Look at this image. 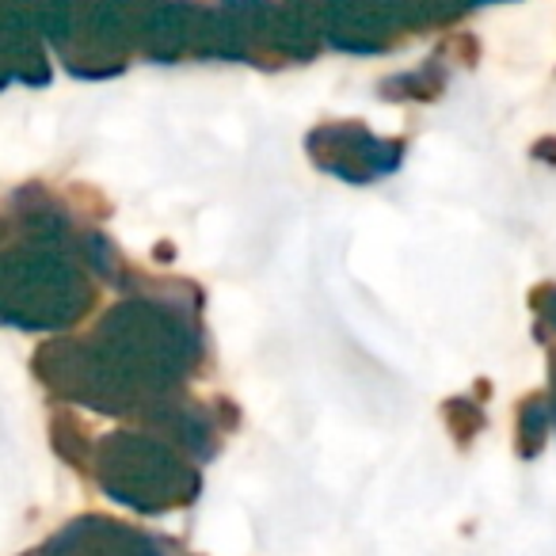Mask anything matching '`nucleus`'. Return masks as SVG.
I'll return each mask as SVG.
<instances>
[{"label": "nucleus", "mask_w": 556, "mask_h": 556, "mask_svg": "<svg viewBox=\"0 0 556 556\" xmlns=\"http://www.w3.org/2000/svg\"><path fill=\"white\" fill-rule=\"evenodd\" d=\"M77 237H27L4 248L0 309L16 328H70L96 305V287L80 270Z\"/></svg>", "instance_id": "f03ea898"}, {"label": "nucleus", "mask_w": 556, "mask_h": 556, "mask_svg": "<svg viewBox=\"0 0 556 556\" xmlns=\"http://www.w3.org/2000/svg\"><path fill=\"white\" fill-rule=\"evenodd\" d=\"M92 477L111 500L141 510V515H168L191 507L202 492V477L184 450L161 434L118 431L96 442Z\"/></svg>", "instance_id": "7ed1b4c3"}, {"label": "nucleus", "mask_w": 556, "mask_h": 556, "mask_svg": "<svg viewBox=\"0 0 556 556\" xmlns=\"http://www.w3.org/2000/svg\"><path fill=\"white\" fill-rule=\"evenodd\" d=\"M545 351H548V401H553V419H556V340Z\"/></svg>", "instance_id": "dca6fc26"}, {"label": "nucleus", "mask_w": 556, "mask_h": 556, "mask_svg": "<svg viewBox=\"0 0 556 556\" xmlns=\"http://www.w3.org/2000/svg\"><path fill=\"white\" fill-rule=\"evenodd\" d=\"M298 24L343 54H386L401 42L378 0H287Z\"/></svg>", "instance_id": "39448f33"}, {"label": "nucleus", "mask_w": 556, "mask_h": 556, "mask_svg": "<svg viewBox=\"0 0 556 556\" xmlns=\"http://www.w3.org/2000/svg\"><path fill=\"white\" fill-rule=\"evenodd\" d=\"M548 427H556L548 393L522 396V401L515 404V454L518 457H538L541 450H545Z\"/></svg>", "instance_id": "9d476101"}, {"label": "nucleus", "mask_w": 556, "mask_h": 556, "mask_svg": "<svg viewBox=\"0 0 556 556\" xmlns=\"http://www.w3.org/2000/svg\"><path fill=\"white\" fill-rule=\"evenodd\" d=\"M50 62H47V35L4 0V80L9 85H31L47 88L50 85Z\"/></svg>", "instance_id": "0eeeda50"}, {"label": "nucleus", "mask_w": 556, "mask_h": 556, "mask_svg": "<svg viewBox=\"0 0 556 556\" xmlns=\"http://www.w3.org/2000/svg\"><path fill=\"white\" fill-rule=\"evenodd\" d=\"M156 260L168 263L172 260V244H156Z\"/></svg>", "instance_id": "f3484780"}, {"label": "nucleus", "mask_w": 556, "mask_h": 556, "mask_svg": "<svg viewBox=\"0 0 556 556\" xmlns=\"http://www.w3.org/2000/svg\"><path fill=\"white\" fill-rule=\"evenodd\" d=\"M168 541L108 515H80L27 556H161Z\"/></svg>", "instance_id": "423d86ee"}, {"label": "nucleus", "mask_w": 556, "mask_h": 556, "mask_svg": "<svg viewBox=\"0 0 556 556\" xmlns=\"http://www.w3.org/2000/svg\"><path fill=\"white\" fill-rule=\"evenodd\" d=\"M442 419H446V431L454 439V446L462 450H469L472 439L488 427L480 396H450V401H442Z\"/></svg>", "instance_id": "f8f14e48"}, {"label": "nucleus", "mask_w": 556, "mask_h": 556, "mask_svg": "<svg viewBox=\"0 0 556 556\" xmlns=\"http://www.w3.org/2000/svg\"><path fill=\"white\" fill-rule=\"evenodd\" d=\"M530 156H533V161L553 164V168H556V134H545V138L533 141V146H530Z\"/></svg>", "instance_id": "2eb2a0df"}, {"label": "nucleus", "mask_w": 556, "mask_h": 556, "mask_svg": "<svg viewBox=\"0 0 556 556\" xmlns=\"http://www.w3.org/2000/svg\"><path fill=\"white\" fill-rule=\"evenodd\" d=\"M450 65H454V54L446 47L424 62L419 70L396 73V77H386L378 85V96L389 103H434L450 85Z\"/></svg>", "instance_id": "1a4fd4ad"}, {"label": "nucleus", "mask_w": 556, "mask_h": 556, "mask_svg": "<svg viewBox=\"0 0 556 556\" xmlns=\"http://www.w3.org/2000/svg\"><path fill=\"white\" fill-rule=\"evenodd\" d=\"M92 348L108 370L141 404L156 393H172L202 363V336L194 313L153 298H130L100 320ZM138 416V412H134Z\"/></svg>", "instance_id": "f257e3e1"}, {"label": "nucleus", "mask_w": 556, "mask_h": 556, "mask_svg": "<svg viewBox=\"0 0 556 556\" xmlns=\"http://www.w3.org/2000/svg\"><path fill=\"white\" fill-rule=\"evenodd\" d=\"M210 412H214V419H217V427H222V431H237V427H240V408L229 401V396H214Z\"/></svg>", "instance_id": "4468645a"}, {"label": "nucleus", "mask_w": 556, "mask_h": 556, "mask_svg": "<svg viewBox=\"0 0 556 556\" xmlns=\"http://www.w3.org/2000/svg\"><path fill=\"white\" fill-rule=\"evenodd\" d=\"M378 4L389 16V24H396V35L408 39V35L457 24L484 4H507V0H378Z\"/></svg>", "instance_id": "6e6552de"}, {"label": "nucleus", "mask_w": 556, "mask_h": 556, "mask_svg": "<svg viewBox=\"0 0 556 556\" xmlns=\"http://www.w3.org/2000/svg\"><path fill=\"white\" fill-rule=\"evenodd\" d=\"M530 313H533V336L541 343L556 340V282H541L530 290Z\"/></svg>", "instance_id": "ddd939ff"}, {"label": "nucleus", "mask_w": 556, "mask_h": 556, "mask_svg": "<svg viewBox=\"0 0 556 556\" xmlns=\"http://www.w3.org/2000/svg\"><path fill=\"white\" fill-rule=\"evenodd\" d=\"M404 138H378L358 118H340V123H320L305 134V153L320 172L343 179V184H378L381 176L401 168Z\"/></svg>", "instance_id": "20e7f679"}, {"label": "nucleus", "mask_w": 556, "mask_h": 556, "mask_svg": "<svg viewBox=\"0 0 556 556\" xmlns=\"http://www.w3.org/2000/svg\"><path fill=\"white\" fill-rule=\"evenodd\" d=\"M50 442H54V454L65 465H73L77 472H92V457H96V442L85 431L80 416H73L70 408L54 412L50 416Z\"/></svg>", "instance_id": "9b49d317"}]
</instances>
